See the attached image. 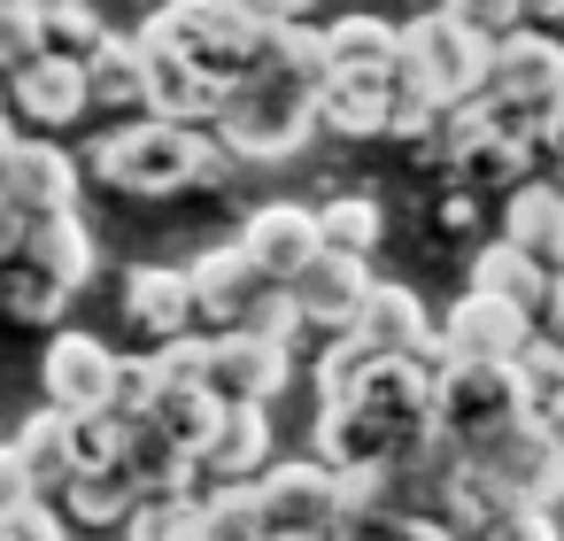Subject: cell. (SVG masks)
Returning a JSON list of instances; mask_svg holds the SVG:
<instances>
[{
  "mask_svg": "<svg viewBox=\"0 0 564 541\" xmlns=\"http://www.w3.org/2000/svg\"><path fill=\"white\" fill-rule=\"evenodd\" d=\"M0 541H78V533L63 526V510L47 495H24V502L0 510Z\"/></svg>",
  "mask_w": 564,
  "mask_h": 541,
  "instance_id": "ab89813d",
  "label": "cell"
},
{
  "mask_svg": "<svg viewBox=\"0 0 564 541\" xmlns=\"http://www.w3.org/2000/svg\"><path fill=\"white\" fill-rule=\"evenodd\" d=\"M117 364H124V356H117L101 333L63 325V333H47V356H40V402L63 410V418H94V410H109V394H117Z\"/></svg>",
  "mask_w": 564,
  "mask_h": 541,
  "instance_id": "9c48e42d",
  "label": "cell"
},
{
  "mask_svg": "<svg viewBox=\"0 0 564 541\" xmlns=\"http://www.w3.org/2000/svg\"><path fill=\"white\" fill-rule=\"evenodd\" d=\"M140 55H148V117H163V125H217L225 86L209 71H194L178 47H155V40H140Z\"/></svg>",
  "mask_w": 564,
  "mask_h": 541,
  "instance_id": "ac0fdd59",
  "label": "cell"
},
{
  "mask_svg": "<svg viewBox=\"0 0 564 541\" xmlns=\"http://www.w3.org/2000/svg\"><path fill=\"white\" fill-rule=\"evenodd\" d=\"M502 240L525 248L541 271L564 279V186H556V178H525V186H510V202H502Z\"/></svg>",
  "mask_w": 564,
  "mask_h": 541,
  "instance_id": "44dd1931",
  "label": "cell"
},
{
  "mask_svg": "<svg viewBox=\"0 0 564 541\" xmlns=\"http://www.w3.org/2000/svg\"><path fill=\"white\" fill-rule=\"evenodd\" d=\"M556 94H564V40H556V32L518 24L510 40H495V63H487V101H495V117H502V125L541 132V117L556 109Z\"/></svg>",
  "mask_w": 564,
  "mask_h": 541,
  "instance_id": "52a82bcc",
  "label": "cell"
},
{
  "mask_svg": "<svg viewBox=\"0 0 564 541\" xmlns=\"http://www.w3.org/2000/svg\"><path fill=\"white\" fill-rule=\"evenodd\" d=\"M17 456H24V472H32V487L55 502L70 479H78V441H70V418L63 410H32L24 425H17Z\"/></svg>",
  "mask_w": 564,
  "mask_h": 541,
  "instance_id": "4316f807",
  "label": "cell"
},
{
  "mask_svg": "<svg viewBox=\"0 0 564 541\" xmlns=\"http://www.w3.org/2000/svg\"><path fill=\"white\" fill-rule=\"evenodd\" d=\"M9 117L40 140H63L70 125L94 117V86H86V63L70 55H32L24 71H9Z\"/></svg>",
  "mask_w": 564,
  "mask_h": 541,
  "instance_id": "30bf717a",
  "label": "cell"
},
{
  "mask_svg": "<svg viewBox=\"0 0 564 541\" xmlns=\"http://www.w3.org/2000/svg\"><path fill=\"white\" fill-rule=\"evenodd\" d=\"M441 225H471V194H448L441 202Z\"/></svg>",
  "mask_w": 564,
  "mask_h": 541,
  "instance_id": "7dc6e473",
  "label": "cell"
},
{
  "mask_svg": "<svg viewBox=\"0 0 564 541\" xmlns=\"http://www.w3.org/2000/svg\"><path fill=\"white\" fill-rule=\"evenodd\" d=\"M24 495H40V487H32V472H24V456H17V441H0V510L24 502Z\"/></svg>",
  "mask_w": 564,
  "mask_h": 541,
  "instance_id": "b9f144b4",
  "label": "cell"
},
{
  "mask_svg": "<svg viewBox=\"0 0 564 541\" xmlns=\"http://www.w3.org/2000/svg\"><path fill=\"white\" fill-rule=\"evenodd\" d=\"M86 171L117 194H140V202H171V194H194V186H225L232 178V155L209 125H163V117H132L117 132L94 140Z\"/></svg>",
  "mask_w": 564,
  "mask_h": 541,
  "instance_id": "7a4b0ae2",
  "label": "cell"
},
{
  "mask_svg": "<svg viewBox=\"0 0 564 541\" xmlns=\"http://www.w3.org/2000/svg\"><path fill=\"white\" fill-rule=\"evenodd\" d=\"M325 55H333V71H387V78H394L402 24H387V17H371V9L325 17Z\"/></svg>",
  "mask_w": 564,
  "mask_h": 541,
  "instance_id": "83f0119b",
  "label": "cell"
},
{
  "mask_svg": "<svg viewBox=\"0 0 564 541\" xmlns=\"http://www.w3.org/2000/svg\"><path fill=\"white\" fill-rule=\"evenodd\" d=\"M124 325H132L148 348L202 333V325H194V286H186V263H132V271H124Z\"/></svg>",
  "mask_w": 564,
  "mask_h": 541,
  "instance_id": "e0dca14e",
  "label": "cell"
},
{
  "mask_svg": "<svg viewBox=\"0 0 564 541\" xmlns=\"http://www.w3.org/2000/svg\"><path fill=\"white\" fill-rule=\"evenodd\" d=\"M78 186H86V155H70L63 140H40V132H24L17 155H9V171H0V194H9L24 217L78 209Z\"/></svg>",
  "mask_w": 564,
  "mask_h": 541,
  "instance_id": "5bb4252c",
  "label": "cell"
},
{
  "mask_svg": "<svg viewBox=\"0 0 564 541\" xmlns=\"http://www.w3.org/2000/svg\"><path fill=\"white\" fill-rule=\"evenodd\" d=\"M148 418H155V425H163L194 464H202V448H209V441H217V425H225V402H217L209 387H171V394H155V410H148Z\"/></svg>",
  "mask_w": 564,
  "mask_h": 541,
  "instance_id": "f546056e",
  "label": "cell"
},
{
  "mask_svg": "<svg viewBox=\"0 0 564 541\" xmlns=\"http://www.w3.org/2000/svg\"><path fill=\"white\" fill-rule=\"evenodd\" d=\"M186 286H194V325H202V333H240L271 279L248 263L240 240H225V248H202V256L186 263Z\"/></svg>",
  "mask_w": 564,
  "mask_h": 541,
  "instance_id": "4fadbf2b",
  "label": "cell"
},
{
  "mask_svg": "<svg viewBox=\"0 0 564 541\" xmlns=\"http://www.w3.org/2000/svg\"><path fill=\"white\" fill-rule=\"evenodd\" d=\"M333 78V55H325V24H271L263 40V63L225 94L217 109V140L232 163H286L310 148L317 132V94Z\"/></svg>",
  "mask_w": 564,
  "mask_h": 541,
  "instance_id": "6da1fadb",
  "label": "cell"
},
{
  "mask_svg": "<svg viewBox=\"0 0 564 541\" xmlns=\"http://www.w3.org/2000/svg\"><path fill=\"white\" fill-rule=\"evenodd\" d=\"M525 418H533V402H525V387L510 379V364H441V371H433V433H441L456 456L502 441V433L525 425Z\"/></svg>",
  "mask_w": 564,
  "mask_h": 541,
  "instance_id": "5b68a950",
  "label": "cell"
},
{
  "mask_svg": "<svg viewBox=\"0 0 564 541\" xmlns=\"http://www.w3.org/2000/svg\"><path fill=\"white\" fill-rule=\"evenodd\" d=\"M510 379L525 387V402H533V410H549V402L564 394V340H549V333L533 325V340L518 348V364H510Z\"/></svg>",
  "mask_w": 564,
  "mask_h": 541,
  "instance_id": "d6a6232c",
  "label": "cell"
},
{
  "mask_svg": "<svg viewBox=\"0 0 564 541\" xmlns=\"http://www.w3.org/2000/svg\"><path fill=\"white\" fill-rule=\"evenodd\" d=\"M525 24H533V32H556V24H564V0H525Z\"/></svg>",
  "mask_w": 564,
  "mask_h": 541,
  "instance_id": "bcb514c9",
  "label": "cell"
},
{
  "mask_svg": "<svg viewBox=\"0 0 564 541\" xmlns=\"http://www.w3.org/2000/svg\"><path fill=\"white\" fill-rule=\"evenodd\" d=\"M533 340V317L510 302H487L464 286V302H448V317L433 325L441 364H518V348Z\"/></svg>",
  "mask_w": 564,
  "mask_h": 541,
  "instance_id": "8fae6325",
  "label": "cell"
},
{
  "mask_svg": "<svg viewBox=\"0 0 564 541\" xmlns=\"http://www.w3.org/2000/svg\"><path fill=\"white\" fill-rule=\"evenodd\" d=\"M101 40H109V17L94 0H40V55L86 63V55H101Z\"/></svg>",
  "mask_w": 564,
  "mask_h": 541,
  "instance_id": "4dcf8cb0",
  "label": "cell"
},
{
  "mask_svg": "<svg viewBox=\"0 0 564 541\" xmlns=\"http://www.w3.org/2000/svg\"><path fill=\"white\" fill-rule=\"evenodd\" d=\"M148 371H155L163 394H171V387H209V333H186V340L148 348Z\"/></svg>",
  "mask_w": 564,
  "mask_h": 541,
  "instance_id": "d590c367",
  "label": "cell"
},
{
  "mask_svg": "<svg viewBox=\"0 0 564 541\" xmlns=\"http://www.w3.org/2000/svg\"><path fill=\"white\" fill-rule=\"evenodd\" d=\"M541 148H549V155H556V163H564V94H556V109H549V117H541Z\"/></svg>",
  "mask_w": 564,
  "mask_h": 541,
  "instance_id": "f6af8a7d",
  "label": "cell"
},
{
  "mask_svg": "<svg viewBox=\"0 0 564 541\" xmlns=\"http://www.w3.org/2000/svg\"><path fill=\"white\" fill-rule=\"evenodd\" d=\"M356 340H364L371 356H433V317H425V302H417L402 279H379V286L364 294Z\"/></svg>",
  "mask_w": 564,
  "mask_h": 541,
  "instance_id": "ffe728a7",
  "label": "cell"
},
{
  "mask_svg": "<svg viewBox=\"0 0 564 541\" xmlns=\"http://www.w3.org/2000/svg\"><path fill=\"white\" fill-rule=\"evenodd\" d=\"M271 464H279L271 456V410H225L217 441L202 448V487H248Z\"/></svg>",
  "mask_w": 564,
  "mask_h": 541,
  "instance_id": "603a6c76",
  "label": "cell"
},
{
  "mask_svg": "<svg viewBox=\"0 0 564 541\" xmlns=\"http://www.w3.org/2000/svg\"><path fill=\"white\" fill-rule=\"evenodd\" d=\"M364 371H371V348H364L356 333H333V340H325V356H317V410L348 402Z\"/></svg>",
  "mask_w": 564,
  "mask_h": 541,
  "instance_id": "836d02e7",
  "label": "cell"
},
{
  "mask_svg": "<svg viewBox=\"0 0 564 541\" xmlns=\"http://www.w3.org/2000/svg\"><path fill=\"white\" fill-rule=\"evenodd\" d=\"M0 317H17V325H63L70 317V294L17 256V263H0Z\"/></svg>",
  "mask_w": 564,
  "mask_h": 541,
  "instance_id": "1f68e13d",
  "label": "cell"
},
{
  "mask_svg": "<svg viewBox=\"0 0 564 541\" xmlns=\"http://www.w3.org/2000/svg\"><path fill=\"white\" fill-rule=\"evenodd\" d=\"M70 441H78V472H117L124 464V418L117 410L70 418Z\"/></svg>",
  "mask_w": 564,
  "mask_h": 541,
  "instance_id": "8d00e7d4",
  "label": "cell"
},
{
  "mask_svg": "<svg viewBox=\"0 0 564 541\" xmlns=\"http://www.w3.org/2000/svg\"><path fill=\"white\" fill-rule=\"evenodd\" d=\"M86 86H94V117H148V55H140V32H109L101 55H86Z\"/></svg>",
  "mask_w": 564,
  "mask_h": 541,
  "instance_id": "cb8c5ba5",
  "label": "cell"
},
{
  "mask_svg": "<svg viewBox=\"0 0 564 541\" xmlns=\"http://www.w3.org/2000/svg\"><path fill=\"white\" fill-rule=\"evenodd\" d=\"M510 510H556L564 502V441L541 425V418H525V425H510L502 441H487V448H471L464 456Z\"/></svg>",
  "mask_w": 564,
  "mask_h": 541,
  "instance_id": "ba28073f",
  "label": "cell"
},
{
  "mask_svg": "<svg viewBox=\"0 0 564 541\" xmlns=\"http://www.w3.org/2000/svg\"><path fill=\"white\" fill-rule=\"evenodd\" d=\"M117 541H202V495H178V502H140L132 526Z\"/></svg>",
  "mask_w": 564,
  "mask_h": 541,
  "instance_id": "e575fe53",
  "label": "cell"
},
{
  "mask_svg": "<svg viewBox=\"0 0 564 541\" xmlns=\"http://www.w3.org/2000/svg\"><path fill=\"white\" fill-rule=\"evenodd\" d=\"M294 379V356L256 333H209V394L225 410H271Z\"/></svg>",
  "mask_w": 564,
  "mask_h": 541,
  "instance_id": "7c38bea8",
  "label": "cell"
},
{
  "mask_svg": "<svg viewBox=\"0 0 564 541\" xmlns=\"http://www.w3.org/2000/svg\"><path fill=\"white\" fill-rule=\"evenodd\" d=\"M487 541H564V533H556V518H549V510H502Z\"/></svg>",
  "mask_w": 564,
  "mask_h": 541,
  "instance_id": "60d3db41",
  "label": "cell"
},
{
  "mask_svg": "<svg viewBox=\"0 0 564 541\" xmlns=\"http://www.w3.org/2000/svg\"><path fill=\"white\" fill-rule=\"evenodd\" d=\"M317 240L333 256H364L371 263V248L387 240V209L371 194H333V202H317Z\"/></svg>",
  "mask_w": 564,
  "mask_h": 541,
  "instance_id": "f1b7e54d",
  "label": "cell"
},
{
  "mask_svg": "<svg viewBox=\"0 0 564 541\" xmlns=\"http://www.w3.org/2000/svg\"><path fill=\"white\" fill-rule=\"evenodd\" d=\"M240 333H256V340H271V348H286V356H294V340H302L310 325H302V302H294L286 286H263V302L248 310V325H240Z\"/></svg>",
  "mask_w": 564,
  "mask_h": 541,
  "instance_id": "74e56055",
  "label": "cell"
},
{
  "mask_svg": "<svg viewBox=\"0 0 564 541\" xmlns=\"http://www.w3.org/2000/svg\"><path fill=\"white\" fill-rule=\"evenodd\" d=\"M549 286H556V271H541L525 248H510V240H487L479 256H471V294H487V302H510V310H525L533 325H541V302H549Z\"/></svg>",
  "mask_w": 564,
  "mask_h": 541,
  "instance_id": "d4e9b609",
  "label": "cell"
},
{
  "mask_svg": "<svg viewBox=\"0 0 564 541\" xmlns=\"http://www.w3.org/2000/svg\"><path fill=\"white\" fill-rule=\"evenodd\" d=\"M533 418H541V425H549V433H556V441H564V394H556V402H549V410H533Z\"/></svg>",
  "mask_w": 564,
  "mask_h": 541,
  "instance_id": "c3c4849f",
  "label": "cell"
},
{
  "mask_svg": "<svg viewBox=\"0 0 564 541\" xmlns=\"http://www.w3.org/2000/svg\"><path fill=\"white\" fill-rule=\"evenodd\" d=\"M371 286H379V279H371V263H364V256H333V248H325V256L286 286V294L302 302V325L333 340V333H356V317H364V294H371Z\"/></svg>",
  "mask_w": 564,
  "mask_h": 541,
  "instance_id": "2e32d148",
  "label": "cell"
},
{
  "mask_svg": "<svg viewBox=\"0 0 564 541\" xmlns=\"http://www.w3.org/2000/svg\"><path fill=\"white\" fill-rule=\"evenodd\" d=\"M55 510H63V526L86 541V533H124L132 526V510H140V487L124 479V472H78L63 495H55Z\"/></svg>",
  "mask_w": 564,
  "mask_h": 541,
  "instance_id": "484cf974",
  "label": "cell"
},
{
  "mask_svg": "<svg viewBox=\"0 0 564 541\" xmlns=\"http://www.w3.org/2000/svg\"><path fill=\"white\" fill-rule=\"evenodd\" d=\"M24 232H32V217H24L9 194H0V263H17V256H24Z\"/></svg>",
  "mask_w": 564,
  "mask_h": 541,
  "instance_id": "ee69618b",
  "label": "cell"
},
{
  "mask_svg": "<svg viewBox=\"0 0 564 541\" xmlns=\"http://www.w3.org/2000/svg\"><path fill=\"white\" fill-rule=\"evenodd\" d=\"M256 487V518H263V541H333L348 526V479L317 456H279Z\"/></svg>",
  "mask_w": 564,
  "mask_h": 541,
  "instance_id": "8992f818",
  "label": "cell"
},
{
  "mask_svg": "<svg viewBox=\"0 0 564 541\" xmlns=\"http://www.w3.org/2000/svg\"><path fill=\"white\" fill-rule=\"evenodd\" d=\"M487 63H495V47L479 40V32H464L456 17H441V9H425V17H410L402 24V55H394V86L410 94V101H425V109H464V101H479L487 94Z\"/></svg>",
  "mask_w": 564,
  "mask_h": 541,
  "instance_id": "277c9868",
  "label": "cell"
},
{
  "mask_svg": "<svg viewBox=\"0 0 564 541\" xmlns=\"http://www.w3.org/2000/svg\"><path fill=\"white\" fill-rule=\"evenodd\" d=\"M24 263H32L40 279H55L63 294H78V286L101 271L94 225H86L78 209H63V217H32V232H24Z\"/></svg>",
  "mask_w": 564,
  "mask_h": 541,
  "instance_id": "7402d4cb",
  "label": "cell"
},
{
  "mask_svg": "<svg viewBox=\"0 0 564 541\" xmlns=\"http://www.w3.org/2000/svg\"><path fill=\"white\" fill-rule=\"evenodd\" d=\"M433 9H441V17H456L464 32H479L487 47H495V40H510V32L525 24V0H433Z\"/></svg>",
  "mask_w": 564,
  "mask_h": 541,
  "instance_id": "f35d334b",
  "label": "cell"
},
{
  "mask_svg": "<svg viewBox=\"0 0 564 541\" xmlns=\"http://www.w3.org/2000/svg\"><path fill=\"white\" fill-rule=\"evenodd\" d=\"M240 9H256L263 24H310V17L325 9V0H240Z\"/></svg>",
  "mask_w": 564,
  "mask_h": 541,
  "instance_id": "7bdbcfd3",
  "label": "cell"
},
{
  "mask_svg": "<svg viewBox=\"0 0 564 541\" xmlns=\"http://www.w3.org/2000/svg\"><path fill=\"white\" fill-rule=\"evenodd\" d=\"M240 248H248V263H256L271 286H294V279L325 256V240H317V209H302V202H263V209H248Z\"/></svg>",
  "mask_w": 564,
  "mask_h": 541,
  "instance_id": "9a60e30c",
  "label": "cell"
},
{
  "mask_svg": "<svg viewBox=\"0 0 564 541\" xmlns=\"http://www.w3.org/2000/svg\"><path fill=\"white\" fill-rule=\"evenodd\" d=\"M394 101H402V86L387 71H333L325 94H317V125L340 132V140H387Z\"/></svg>",
  "mask_w": 564,
  "mask_h": 541,
  "instance_id": "d6986e66",
  "label": "cell"
},
{
  "mask_svg": "<svg viewBox=\"0 0 564 541\" xmlns=\"http://www.w3.org/2000/svg\"><path fill=\"white\" fill-rule=\"evenodd\" d=\"M140 40L178 47L194 71H209V78L232 94V86L263 63L271 24H263L256 9H240V0H171V9H155V17L140 24Z\"/></svg>",
  "mask_w": 564,
  "mask_h": 541,
  "instance_id": "3957f363",
  "label": "cell"
}]
</instances>
